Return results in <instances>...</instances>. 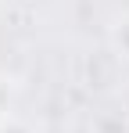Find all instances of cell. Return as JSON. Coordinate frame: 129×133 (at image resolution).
I'll use <instances>...</instances> for the list:
<instances>
[{
    "label": "cell",
    "instance_id": "obj_1",
    "mask_svg": "<svg viewBox=\"0 0 129 133\" xmlns=\"http://www.w3.org/2000/svg\"><path fill=\"white\" fill-rule=\"evenodd\" d=\"M93 133H129V115L122 111H104L93 119Z\"/></svg>",
    "mask_w": 129,
    "mask_h": 133
},
{
    "label": "cell",
    "instance_id": "obj_2",
    "mask_svg": "<svg viewBox=\"0 0 129 133\" xmlns=\"http://www.w3.org/2000/svg\"><path fill=\"white\" fill-rule=\"evenodd\" d=\"M111 43H115V50H118L122 58H129V18H122V22L115 25V32H111Z\"/></svg>",
    "mask_w": 129,
    "mask_h": 133
},
{
    "label": "cell",
    "instance_id": "obj_3",
    "mask_svg": "<svg viewBox=\"0 0 129 133\" xmlns=\"http://www.w3.org/2000/svg\"><path fill=\"white\" fill-rule=\"evenodd\" d=\"M11 101H15V87H11V79L0 76V119L11 115Z\"/></svg>",
    "mask_w": 129,
    "mask_h": 133
},
{
    "label": "cell",
    "instance_id": "obj_4",
    "mask_svg": "<svg viewBox=\"0 0 129 133\" xmlns=\"http://www.w3.org/2000/svg\"><path fill=\"white\" fill-rule=\"evenodd\" d=\"M0 133H32L22 119H15V115H7V119H0Z\"/></svg>",
    "mask_w": 129,
    "mask_h": 133
}]
</instances>
